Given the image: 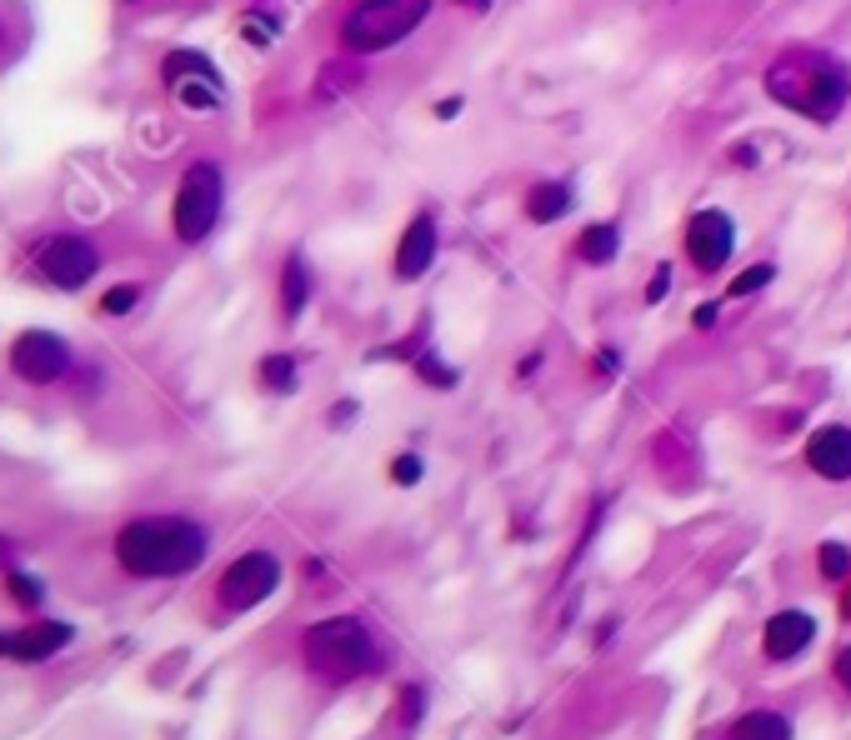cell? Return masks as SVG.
<instances>
[{
    "label": "cell",
    "instance_id": "cell-2",
    "mask_svg": "<svg viewBox=\"0 0 851 740\" xmlns=\"http://www.w3.org/2000/svg\"><path fill=\"white\" fill-rule=\"evenodd\" d=\"M767 91L806 120H837L851 101V71L831 50H781L767 71Z\"/></svg>",
    "mask_w": 851,
    "mask_h": 740
},
{
    "label": "cell",
    "instance_id": "cell-17",
    "mask_svg": "<svg viewBox=\"0 0 851 740\" xmlns=\"http://www.w3.org/2000/svg\"><path fill=\"white\" fill-rule=\"evenodd\" d=\"M306 301H311V266H306V256H285V266H281V316L296 320L301 310H306Z\"/></svg>",
    "mask_w": 851,
    "mask_h": 740
},
{
    "label": "cell",
    "instance_id": "cell-4",
    "mask_svg": "<svg viewBox=\"0 0 851 740\" xmlns=\"http://www.w3.org/2000/svg\"><path fill=\"white\" fill-rule=\"evenodd\" d=\"M426 15H431V0H366L346 15L341 40L355 56H376V50H390L406 36H416Z\"/></svg>",
    "mask_w": 851,
    "mask_h": 740
},
{
    "label": "cell",
    "instance_id": "cell-16",
    "mask_svg": "<svg viewBox=\"0 0 851 740\" xmlns=\"http://www.w3.org/2000/svg\"><path fill=\"white\" fill-rule=\"evenodd\" d=\"M616 250H621V231L611 221H596L576 235V260L581 266H611Z\"/></svg>",
    "mask_w": 851,
    "mask_h": 740
},
{
    "label": "cell",
    "instance_id": "cell-25",
    "mask_svg": "<svg viewBox=\"0 0 851 740\" xmlns=\"http://www.w3.org/2000/svg\"><path fill=\"white\" fill-rule=\"evenodd\" d=\"M390 481H396V485H416V481H421V460H416V456H396V460H390Z\"/></svg>",
    "mask_w": 851,
    "mask_h": 740
},
{
    "label": "cell",
    "instance_id": "cell-21",
    "mask_svg": "<svg viewBox=\"0 0 851 740\" xmlns=\"http://www.w3.org/2000/svg\"><path fill=\"white\" fill-rule=\"evenodd\" d=\"M816 565H821V576L827 580H847L851 576V551L841 541H827L821 551H816Z\"/></svg>",
    "mask_w": 851,
    "mask_h": 740
},
{
    "label": "cell",
    "instance_id": "cell-22",
    "mask_svg": "<svg viewBox=\"0 0 851 740\" xmlns=\"http://www.w3.org/2000/svg\"><path fill=\"white\" fill-rule=\"evenodd\" d=\"M136 301H141V285H110V291L101 295V310H106V316H126V310H136Z\"/></svg>",
    "mask_w": 851,
    "mask_h": 740
},
{
    "label": "cell",
    "instance_id": "cell-6",
    "mask_svg": "<svg viewBox=\"0 0 851 740\" xmlns=\"http://www.w3.org/2000/svg\"><path fill=\"white\" fill-rule=\"evenodd\" d=\"M161 81H166V91L176 95V106L196 110V116H211V110L225 106L221 75H215V66L206 56H196V50H176V56H166Z\"/></svg>",
    "mask_w": 851,
    "mask_h": 740
},
{
    "label": "cell",
    "instance_id": "cell-5",
    "mask_svg": "<svg viewBox=\"0 0 851 740\" xmlns=\"http://www.w3.org/2000/svg\"><path fill=\"white\" fill-rule=\"evenodd\" d=\"M221 196H225V180H221V165L215 161H196L180 176L176 186V205H171V225L186 246H201L206 235L215 231L221 221Z\"/></svg>",
    "mask_w": 851,
    "mask_h": 740
},
{
    "label": "cell",
    "instance_id": "cell-11",
    "mask_svg": "<svg viewBox=\"0 0 851 740\" xmlns=\"http://www.w3.org/2000/svg\"><path fill=\"white\" fill-rule=\"evenodd\" d=\"M71 635L75 631L66 621H36V625H25V631H0V656L36 666V660H50L56 650L71 646Z\"/></svg>",
    "mask_w": 851,
    "mask_h": 740
},
{
    "label": "cell",
    "instance_id": "cell-3",
    "mask_svg": "<svg viewBox=\"0 0 851 740\" xmlns=\"http://www.w3.org/2000/svg\"><path fill=\"white\" fill-rule=\"evenodd\" d=\"M306 666L316 670L320 681H355V676H371L376 670V641L355 615H331L306 631Z\"/></svg>",
    "mask_w": 851,
    "mask_h": 740
},
{
    "label": "cell",
    "instance_id": "cell-19",
    "mask_svg": "<svg viewBox=\"0 0 851 740\" xmlns=\"http://www.w3.org/2000/svg\"><path fill=\"white\" fill-rule=\"evenodd\" d=\"M256 376L266 390H276V396H291L296 390V361L291 355H266V361L256 365Z\"/></svg>",
    "mask_w": 851,
    "mask_h": 740
},
{
    "label": "cell",
    "instance_id": "cell-26",
    "mask_svg": "<svg viewBox=\"0 0 851 740\" xmlns=\"http://www.w3.org/2000/svg\"><path fill=\"white\" fill-rule=\"evenodd\" d=\"M666 285H672V266H656V275H651V285H646V306L666 301Z\"/></svg>",
    "mask_w": 851,
    "mask_h": 740
},
{
    "label": "cell",
    "instance_id": "cell-30",
    "mask_svg": "<svg viewBox=\"0 0 851 740\" xmlns=\"http://www.w3.org/2000/svg\"><path fill=\"white\" fill-rule=\"evenodd\" d=\"M841 615H847V621H851V586H847V600H841Z\"/></svg>",
    "mask_w": 851,
    "mask_h": 740
},
{
    "label": "cell",
    "instance_id": "cell-13",
    "mask_svg": "<svg viewBox=\"0 0 851 740\" xmlns=\"http://www.w3.org/2000/svg\"><path fill=\"white\" fill-rule=\"evenodd\" d=\"M431 260H436V221L416 215L396 240V281H421L431 271Z\"/></svg>",
    "mask_w": 851,
    "mask_h": 740
},
{
    "label": "cell",
    "instance_id": "cell-7",
    "mask_svg": "<svg viewBox=\"0 0 851 740\" xmlns=\"http://www.w3.org/2000/svg\"><path fill=\"white\" fill-rule=\"evenodd\" d=\"M276 586H281V561H276L271 551H246L241 561L225 565L215 596H221L225 611H250V606H260Z\"/></svg>",
    "mask_w": 851,
    "mask_h": 740
},
{
    "label": "cell",
    "instance_id": "cell-20",
    "mask_svg": "<svg viewBox=\"0 0 851 740\" xmlns=\"http://www.w3.org/2000/svg\"><path fill=\"white\" fill-rule=\"evenodd\" d=\"M771 275H777V266H771V260H761V266H746V271L736 275L732 285H726V295H732V301H742V295H757V291H767V285H771Z\"/></svg>",
    "mask_w": 851,
    "mask_h": 740
},
{
    "label": "cell",
    "instance_id": "cell-31",
    "mask_svg": "<svg viewBox=\"0 0 851 740\" xmlns=\"http://www.w3.org/2000/svg\"><path fill=\"white\" fill-rule=\"evenodd\" d=\"M462 5H491V0H462Z\"/></svg>",
    "mask_w": 851,
    "mask_h": 740
},
{
    "label": "cell",
    "instance_id": "cell-8",
    "mask_svg": "<svg viewBox=\"0 0 851 740\" xmlns=\"http://www.w3.org/2000/svg\"><path fill=\"white\" fill-rule=\"evenodd\" d=\"M681 246H686V256H691V266H697L701 275L726 271V260H732V250H736L732 215L716 211V205H711V211H697L681 231Z\"/></svg>",
    "mask_w": 851,
    "mask_h": 740
},
{
    "label": "cell",
    "instance_id": "cell-15",
    "mask_svg": "<svg viewBox=\"0 0 851 740\" xmlns=\"http://www.w3.org/2000/svg\"><path fill=\"white\" fill-rule=\"evenodd\" d=\"M526 221L532 225H551V221H561V215L576 205V190L567 186V180H556V176H546V180H536L532 190H526Z\"/></svg>",
    "mask_w": 851,
    "mask_h": 740
},
{
    "label": "cell",
    "instance_id": "cell-29",
    "mask_svg": "<svg viewBox=\"0 0 851 740\" xmlns=\"http://www.w3.org/2000/svg\"><path fill=\"white\" fill-rule=\"evenodd\" d=\"M11 561V541H5V536H0V565Z\"/></svg>",
    "mask_w": 851,
    "mask_h": 740
},
{
    "label": "cell",
    "instance_id": "cell-12",
    "mask_svg": "<svg viewBox=\"0 0 851 740\" xmlns=\"http://www.w3.org/2000/svg\"><path fill=\"white\" fill-rule=\"evenodd\" d=\"M806 466L821 481H851V431L847 425H821L806 441Z\"/></svg>",
    "mask_w": 851,
    "mask_h": 740
},
{
    "label": "cell",
    "instance_id": "cell-10",
    "mask_svg": "<svg viewBox=\"0 0 851 740\" xmlns=\"http://www.w3.org/2000/svg\"><path fill=\"white\" fill-rule=\"evenodd\" d=\"M11 371L21 380H31V386H56V380L71 371V351H66V341L50 336V330H25L11 345Z\"/></svg>",
    "mask_w": 851,
    "mask_h": 740
},
{
    "label": "cell",
    "instance_id": "cell-23",
    "mask_svg": "<svg viewBox=\"0 0 851 740\" xmlns=\"http://www.w3.org/2000/svg\"><path fill=\"white\" fill-rule=\"evenodd\" d=\"M5 590H11L15 606H40V596H46V590H40V580L36 576H21V571H11V576H5Z\"/></svg>",
    "mask_w": 851,
    "mask_h": 740
},
{
    "label": "cell",
    "instance_id": "cell-24",
    "mask_svg": "<svg viewBox=\"0 0 851 740\" xmlns=\"http://www.w3.org/2000/svg\"><path fill=\"white\" fill-rule=\"evenodd\" d=\"M416 376L426 380V386H456V371H451L446 361H436V355H421V361H416Z\"/></svg>",
    "mask_w": 851,
    "mask_h": 740
},
{
    "label": "cell",
    "instance_id": "cell-18",
    "mask_svg": "<svg viewBox=\"0 0 851 740\" xmlns=\"http://www.w3.org/2000/svg\"><path fill=\"white\" fill-rule=\"evenodd\" d=\"M732 740H792V720L777 710H751L732 726Z\"/></svg>",
    "mask_w": 851,
    "mask_h": 740
},
{
    "label": "cell",
    "instance_id": "cell-28",
    "mask_svg": "<svg viewBox=\"0 0 851 740\" xmlns=\"http://www.w3.org/2000/svg\"><path fill=\"white\" fill-rule=\"evenodd\" d=\"M711 326H716V306H701L697 310V330H711Z\"/></svg>",
    "mask_w": 851,
    "mask_h": 740
},
{
    "label": "cell",
    "instance_id": "cell-1",
    "mask_svg": "<svg viewBox=\"0 0 851 740\" xmlns=\"http://www.w3.org/2000/svg\"><path fill=\"white\" fill-rule=\"evenodd\" d=\"M116 561L141 580L186 576V571H196L206 561V530L186 516H141L130 526H120Z\"/></svg>",
    "mask_w": 851,
    "mask_h": 740
},
{
    "label": "cell",
    "instance_id": "cell-27",
    "mask_svg": "<svg viewBox=\"0 0 851 740\" xmlns=\"http://www.w3.org/2000/svg\"><path fill=\"white\" fill-rule=\"evenodd\" d=\"M831 670H837V681L851 691V646H841V650H837V660H831Z\"/></svg>",
    "mask_w": 851,
    "mask_h": 740
},
{
    "label": "cell",
    "instance_id": "cell-14",
    "mask_svg": "<svg viewBox=\"0 0 851 740\" xmlns=\"http://www.w3.org/2000/svg\"><path fill=\"white\" fill-rule=\"evenodd\" d=\"M812 641H816V621L806 611H777L767 621V631H761L767 660H792V656H802Z\"/></svg>",
    "mask_w": 851,
    "mask_h": 740
},
{
    "label": "cell",
    "instance_id": "cell-9",
    "mask_svg": "<svg viewBox=\"0 0 851 740\" xmlns=\"http://www.w3.org/2000/svg\"><path fill=\"white\" fill-rule=\"evenodd\" d=\"M36 271L50 285H60V291H81L101 271V256H95V246L81 240V235H50L46 246L36 250Z\"/></svg>",
    "mask_w": 851,
    "mask_h": 740
}]
</instances>
